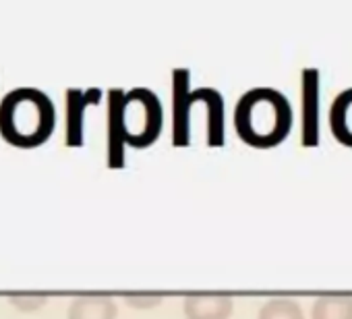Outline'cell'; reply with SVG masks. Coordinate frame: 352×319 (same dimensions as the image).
I'll use <instances>...</instances> for the list:
<instances>
[{
	"mask_svg": "<svg viewBox=\"0 0 352 319\" xmlns=\"http://www.w3.org/2000/svg\"><path fill=\"white\" fill-rule=\"evenodd\" d=\"M234 126L241 139L255 147L282 143L292 129V106L274 87H255L241 96L234 108Z\"/></svg>",
	"mask_w": 352,
	"mask_h": 319,
	"instance_id": "cell-1",
	"label": "cell"
},
{
	"mask_svg": "<svg viewBox=\"0 0 352 319\" xmlns=\"http://www.w3.org/2000/svg\"><path fill=\"white\" fill-rule=\"evenodd\" d=\"M54 129V106L46 94L34 87H19L0 102V131L23 147L38 145L48 139Z\"/></svg>",
	"mask_w": 352,
	"mask_h": 319,
	"instance_id": "cell-2",
	"label": "cell"
},
{
	"mask_svg": "<svg viewBox=\"0 0 352 319\" xmlns=\"http://www.w3.org/2000/svg\"><path fill=\"white\" fill-rule=\"evenodd\" d=\"M120 126L133 145L151 143L162 129V104L149 89H133L120 104Z\"/></svg>",
	"mask_w": 352,
	"mask_h": 319,
	"instance_id": "cell-3",
	"label": "cell"
},
{
	"mask_svg": "<svg viewBox=\"0 0 352 319\" xmlns=\"http://www.w3.org/2000/svg\"><path fill=\"white\" fill-rule=\"evenodd\" d=\"M234 302L228 294L197 292L187 294L183 311L187 319H230Z\"/></svg>",
	"mask_w": 352,
	"mask_h": 319,
	"instance_id": "cell-4",
	"label": "cell"
},
{
	"mask_svg": "<svg viewBox=\"0 0 352 319\" xmlns=\"http://www.w3.org/2000/svg\"><path fill=\"white\" fill-rule=\"evenodd\" d=\"M305 100V143L315 145L319 139V73L307 69L302 73Z\"/></svg>",
	"mask_w": 352,
	"mask_h": 319,
	"instance_id": "cell-5",
	"label": "cell"
},
{
	"mask_svg": "<svg viewBox=\"0 0 352 319\" xmlns=\"http://www.w3.org/2000/svg\"><path fill=\"white\" fill-rule=\"evenodd\" d=\"M116 317H118L116 302L110 296H102V294L77 296L67 311V319H116Z\"/></svg>",
	"mask_w": 352,
	"mask_h": 319,
	"instance_id": "cell-6",
	"label": "cell"
},
{
	"mask_svg": "<svg viewBox=\"0 0 352 319\" xmlns=\"http://www.w3.org/2000/svg\"><path fill=\"white\" fill-rule=\"evenodd\" d=\"M329 126L340 143L352 147V87L333 98L329 108Z\"/></svg>",
	"mask_w": 352,
	"mask_h": 319,
	"instance_id": "cell-7",
	"label": "cell"
},
{
	"mask_svg": "<svg viewBox=\"0 0 352 319\" xmlns=\"http://www.w3.org/2000/svg\"><path fill=\"white\" fill-rule=\"evenodd\" d=\"M311 319H352V296L325 294L313 302Z\"/></svg>",
	"mask_w": 352,
	"mask_h": 319,
	"instance_id": "cell-8",
	"label": "cell"
},
{
	"mask_svg": "<svg viewBox=\"0 0 352 319\" xmlns=\"http://www.w3.org/2000/svg\"><path fill=\"white\" fill-rule=\"evenodd\" d=\"M257 319H305V313L294 298L278 296L263 302Z\"/></svg>",
	"mask_w": 352,
	"mask_h": 319,
	"instance_id": "cell-9",
	"label": "cell"
},
{
	"mask_svg": "<svg viewBox=\"0 0 352 319\" xmlns=\"http://www.w3.org/2000/svg\"><path fill=\"white\" fill-rule=\"evenodd\" d=\"M9 300L21 311H36L46 305V294H11Z\"/></svg>",
	"mask_w": 352,
	"mask_h": 319,
	"instance_id": "cell-10",
	"label": "cell"
},
{
	"mask_svg": "<svg viewBox=\"0 0 352 319\" xmlns=\"http://www.w3.org/2000/svg\"><path fill=\"white\" fill-rule=\"evenodd\" d=\"M122 298L129 307H135V309H151L162 302V294H147V292L145 294H124Z\"/></svg>",
	"mask_w": 352,
	"mask_h": 319,
	"instance_id": "cell-11",
	"label": "cell"
}]
</instances>
